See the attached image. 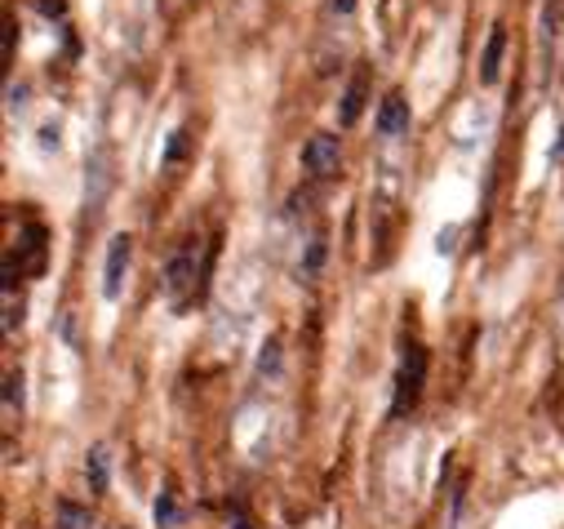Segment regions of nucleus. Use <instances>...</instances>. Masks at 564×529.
Wrapping results in <instances>:
<instances>
[{
	"instance_id": "nucleus-13",
	"label": "nucleus",
	"mask_w": 564,
	"mask_h": 529,
	"mask_svg": "<svg viewBox=\"0 0 564 529\" xmlns=\"http://www.w3.org/2000/svg\"><path fill=\"white\" fill-rule=\"evenodd\" d=\"M183 520V511H178V498H174V489H165L161 498H156V525L161 529H174Z\"/></svg>"
},
{
	"instance_id": "nucleus-14",
	"label": "nucleus",
	"mask_w": 564,
	"mask_h": 529,
	"mask_svg": "<svg viewBox=\"0 0 564 529\" xmlns=\"http://www.w3.org/2000/svg\"><path fill=\"white\" fill-rule=\"evenodd\" d=\"M0 303H6V334H14L23 325V294H14L10 285V290H0Z\"/></svg>"
},
{
	"instance_id": "nucleus-8",
	"label": "nucleus",
	"mask_w": 564,
	"mask_h": 529,
	"mask_svg": "<svg viewBox=\"0 0 564 529\" xmlns=\"http://www.w3.org/2000/svg\"><path fill=\"white\" fill-rule=\"evenodd\" d=\"M365 102H369V72L360 67V72L351 76V85H347V94H343V107H338V120H343V125H356V120H360V111H365Z\"/></svg>"
},
{
	"instance_id": "nucleus-11",
	"label": "nucleus",
	"mask_w": 564,
	"mask_h": 529,
	"mask_svg": "<svg viewBox=\"0 0 564 529\" xmlns=\"http://www.w3.org/2000/svg\"><path fill=\"white\" fill-rule=\"evenodd\" d=\"M187 148H192V134H187V129H174V134H170V143H165V152H161V165H165V170L183 165Z\"/></svg>"
},
{
	"instance_id": "nucleus-20",
	"label": "nucleus",
	"mask_w": 564,
	"mask_h": 529,
	"mask_svg": "<svg viewBox=\"0 0 564 529\" xmlns=\"http://www.w3.org/2000/svg\"><path fill=\"white\" fill-rule=\"evenodd\" d=\"M555 161H564V129H560V143H555Z\"/></svg>"
},
{
	"instance_id": "nucleus-10",
	"label": "nucleus",
	"mask_w": 564,
	"mask_h": 529,
	"mask_svg": "<svg viewBox=\"0 0 564 529\" xmlns=\"http://www.w3.org/2000/svg\"><path fill=\"white\" fill-rule=\"evenodd\" d=\"M85 476H89V489L94 494H107V450L102 445H94L85 454Z\"/></svg>"
},
{
	"instance_id": "nucleus-1",
	"label": "nucleus",
	"mask_w": 564,
	"mask_h": 529,
	"mask_svg": "<svg viewBox=\"0 0 564 529\" xmlns=\"http://www.w3.org/2000/svg\"><path fill=\"white\" fill-rule=\"evenodd\" d=\"M209 262H214V245H209L205 258H200V240H196V236H183V240H178V249H174L170 262H165V303H170L174 312L196 307V299L205 294Z\"/></svg>"
},
{
	"instance_id": "nucleus-18",
	"label": "nucleus",
	"mask_w": 564,
	"mask_h": 529,
	"mask_svg": "<svg viewBox=\"0 0 564 529\" xmlns=\"http://www.w3.org/2000/svg\"><path fill=\"white\" fill-rule=\"evenodd\" d=\"M334 10H338V14H351V10H356V0H334Z\"/></svg>"
},
{
	"instance_id": "nucleus-12",
	"label": "nucleus",
	"mask_w": 564,
	"mask_h": 529,
	"mask_svg": "<svg viewBox=\"0 0 564 529\" xmlns=\"http://www.w3.org/2000/svg\"><path fill=\"white\" fill-rule=\"evenodd\" d=\"M325 249H329V240H325V231H316L312 245H307V262H303V277H307V281L321 277V268H325Z\"/></svg>"
},
{
	"instance_id": "nucleus-17",
	"label": "nucleus",
	"mask_w": 564,
	"mask_h": 529,
	"mask_svg": "<svg viewBox=\"0 0 564 529\" xmlns=\"http://www.w3.org/2000/svg\"><path fill=\"white\" fill-rule=\"evenodd\" d=\"M14 36H19L14 32V19H6V36H0V54H6V63L14 58Z\"/></svg>"
},
{
	"instance_id": "nucleus-15",
	"label": "nucleus",
	"mask_w": 564,
	"mask_h": 529,
	"mask_svg": "<svg viewBox=\"0 0 564 529\" xmlns=\"http://www.w3.org/2000/svg\"><path fill=\"white\" fill-rule=\"evenodd\" d=\"M58 529H89V516L76 503H58Z\"/></svg>"
},
{
	"instance_id": "nucleus-6",
	"label": "nucleus",
	"mask_w": 564,
	"mask_h": 529,
	"mask_svg": "<svg viewBox=\"0 0 564 529\" xmlns=\"http://www.w3.org/2000/svg\"><path fill=\"white\" fill-rule=\"evenodd\" d=\"M378 134H382V139L409 134V102H404L400 89H391V94L382 98V107H378Z\"/></svg>"
},
{
	"instance_id": "nucleus-19",
	"label": "nucleus",
	"mask_w": 564,
	"mask_h": 529,
	"mask_svg": "<svg viewBox=\"0 0 564 529\" xmlns=\"http://www.w3.org/2000/svg\"><path fill=\"white\" fill-rule=\"evenodd\" d=\"M231 529H253V525H249V516H245V511H236V525H231Z\"/></svg>"
},
{
	"instance_id": "nucleus-9",
	"label": "nucleus",
	"mask_w": 564,
	"mask_h": 529,
	"mask_svg": "<svg viewBox=\"0 0 564 529\" xmlns=\"http://www.w3.org/2000/svg\"><path fill=\"white\" fill-rule=\"evenodd\" d=\"M502 54H507V32L494 28V32H489V45H485V54H480V80H485V85L498 80V72H502Z\"/></svg>"
},
{
	"instance_id": "nucleus-16",
	"label": "nucleus",
	"mask_w": 564,
	"mask_h": 529,
	"mask_svg": "<svg viewBox=\"0 0 564 529\" xmlns=\"http://www.w3.org/2000/svg\"><path fill=\"white\" fill-rule=\"evenodd\" d=\"M19 387H23V378L10 374V378H6V414H10V419H14V406H19Z\"/></svg>"
},
{
	"instance_id": "nucleus-7",
	"label": "nucleus",
	"mask_w": 564,
	"mask_h": 529,
	"mask_svg": "<svg viewBox=\"0 0 564 529\" xmlns=\"http://www.w3.org/2000/svg\"><path fill=\"white\" fill-rule=\"evenodd\" d=\"M85 192H89V205H102V196L111 192V152L107 148H98L89 156V183H85Z\"/></svg>"
},
{
	"instance_id": "nucleus-5",
	"label": "nucleus",
	"mask_w": 564,
	"mask_h": 529,
	"mask_svg": "<svg viewBox=\"0 0 564 529\" xmlns=\"http://www.w3.org/2000/svg\"><path fill=\"white\" fill-rule=\"evenodd\" d=\"M129 253H133V240H129L124 231L111 236V245H107V268H102V294H107V299H120V290H124Z\"/></svg>"
},
{
	"instance_id": "nucleus-2",
	"label": "nucleus",
	"mask_w": 564,
	"mask_h": 529,
	"mask_svg": "<svg viewBox=\"0 0 564 529\" xmlns=\"http://www.w3.org/2000/svg\"><path fill=\"white\" fill-rule=\"evenodd\" d=\"M422 382H427V352H422V343H404V356L395 369V391H391V419H404L417 406Z\"/></svg>"
},
{
	"instance_id": "nucleus-3",
	"label": "nucleus",
	"mask_w": 564,
	"mask_h": 529,
	"mask_svg": "<svg viewBox=\"0 0 564 529\" xmlns=\"http://www.w3.org/2000/svg\"><path fill=\"white\" fill-rule=\"evenodd\" d=\"M343 165V143L334 134H312L307 148H303V170L312 179H334Z\"/></svg>"
},
{
	"instance_id": "nucleus-4",
	"label": "nucleus",
	"mask_w": 564,
	"mask_h": 529,
	"mask_svg": "<svg viewBox=\"0 0 564 529\" xmlns=\"http://www.w3.org/2000/svg\"><path fill=\"white\" fill-rule=\"evenodd\" d=\"M19 272H28V277H41L45 272V258H50V231L41 227V223H28L23 231H19Z\"/></svg>"
}]
</instances>
